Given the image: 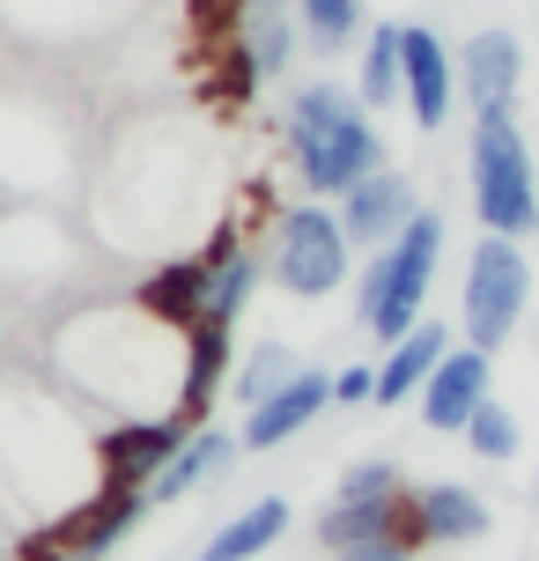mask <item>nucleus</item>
Masks as SVG:
<instances>
[{
  "mask_svg": "<svg viewBox=\"0 0 539 561\" xmlns=\"http://www.w3.org/2000/svg\"><path fill=\"white\" fill-rule=\"evenodd\" d=\"M466 193H473L481 229H495V237H532L539 229V170H532L517 112L473 118V134H466Z\"/></svg>",
  "mask_w": 539,
  "mask_h": 561,
  "instance_id": "20e7f679",
  "label": "nucleus"
},
{
  "mask_svg": "<svg viewBox=\"0 0 539 561\" xmlns=\"http://www.w3.org/2000/svg\"><path fill=\"white\" fill-rule=\"evenodd\" d=\"M237 325H215V318H199V325H185V385H177V421H207V407L222 399L229 385V355H237Z\"/></svg>",
  "mask_w": 539,
  "mask_h": 561,
  "instance_id": "a211bd4d",
  "label": "nucleus"
},
{
  "mask_svg": "<svg viewBox=\"0 0 539 561\" xmlns=\"http://www.w3.org/2000/svg\"><path fill=\"white\" fill-rule=\"evenodd\" d=\"M296 30L311 59H347L369 37V0H296Z\"/></svg>",
  "mask_w": 539,
  "mask_h": 561,
  "instance_id": "5701e85b",
  "label": "nucleus"
},
{
  "mask_svg": "<svg viewBox=\"0 0 539 561\" xmlns=\"http://www.w3.org/2000/svg\"><path fill=\"white\" fill-rule=\"evenodd\" d=\"M199 252H207V318H215V325H237V318L252 310L259 280H266V244H252V237H237V229L222 222Z\"/></svg>",
  "mask_w": 539,
  "mask_h": 561,
  "instance_id": "dca6fc26",
  "label": "nucleus"
},
{
  "mask_svg": "<svg viewBox=\"0 0 539 561\" xmlns=\"http://www.w3.org/2000/svg\"><path fill=\"white\" fill-rule=\"evenodd\" d=\"M325 407H333V369H296L274 399L244 407V428H237V436H244V450H282V444H296Z\"/></svg>",
  "mask_w": 539,
  "mask_h": 561,
  "instance_id": "2eb2a0df",
  "label": "nucleus"
},
{
  "mask_svg": "<svg viewBox=\"0 0 539 561\" xmlns=\"http://www.w3.org/2000/svg\"><path fill=\"white\" fill-rule=\"evenodd\" d=\"M252 8H296V0H237V15H252Z\"/></svg>",
  "mask_w": 539,
  "mask_h": 561,
  "instance_id": "c85d7f7f",
  "label": "nucleus"
},
{
  "mask_svg": "<svg viewBox=\"0 0 539 561\" xmlns=\"http://www.w3.org/2000/svg\"><path fill=\"white\" fill-rule=\"evenodd\" d=\"M488 503L458 480H436V488H414V533L422 547H466V539H488Z\"/></svg>",
  "mask_w": 539,
  "mask_h": 561,
  "instance_id": "412c9836",
  "label": "nucleus"
},
{
  "mask_svg": "<svg viewBox=\"0 0 539 561\" xmlns=\"http://www.w3.org/2000/svg\"><path fill=\"white\" fill-rule=\"evenodd\" d=\"M193 436V421L177 414H118L96 428V458H104V488H148Z\"/></svg>",
  "mask_w": 539,
  "mask_h": 561,
  "instance_id": "1a4fd4ad",
  "label": "nucleus"
},
{
  "mask_svg": "<svg viewBox=\"0 0 539 561\" xmlns=\"http://www.w3.org/2000/svg\"><path fill=\"white\" fill-rule=\"evenodd\" d=\"M282 148L288 170L311 199H341L347 185H363L369 170H385V134H377V112L333 75H311V82H288L282 96Z\"/></svg>",
  "mask_w": 539,
  "mask_h": 561,
  "instance_id": "f03ea898",
  "label": "nucleus"
},
{
  "mask_svg": "<svg viewBox=\"0 0 539 561\" xmlns=\"http://www.w3.org/2000/svg\"><path fill=\"white\" fill-rule=\"evenodd\" d=\"M355 96L369 112L406 104V67H399V23H369V37L355 45Z\"/></svg>",
  "mask_w": 539,
  "mask_h": 561,
  "instance_id": "b1692460",
  "label": "nucleus"
},
{
  "mask_svg": "<svg viewBox=\"0 0 539 561\" xmlns=\"http://www.w3.org/2000/svg\"><path fill=\"white\" fill-rule=\"evenodd\" d=\"M296 369H303V363H296L288 340H259V347H244V363L229 369V399H237V407H259V399L282 392Z\"/></svg>",
  "mask_w": 539,
  "mask_h": 561,
  "instance_id": "393cba45",
  "label": "nucleus"
},
{
  "mask_svg": "<svg viewBox=\"0 0 539 561\" xmlns=\"http://www.w3.org/2000/svg\"><path fill=\"white\" fill-rule=\"evenodd\" d=\"M148 510H156L148 488H96L74 517H59V525H53V547L67 561H104L118 539H134V525H141Z\"/></svg>",
  "mask_w": 539,
  "mask_h": 561,
  "instance_id": "ddd939ff",
  "label": "nucleus"
},
{
  "mask_svg": "<svg viewBox=\"0 0 539 561\" xmlns=\"http://www.w3.org/2000/svg\"><path fill=\"white\" fill-rule=\"evenodd\" d=\"M517 444H525V428H517V414L503 407V399H488L481 414L466 421V450H473V458H488V466H511Z\"/></svg>",
  "mask_w": 539,
  "mask_h": 561,
  "instance_id": "a878e982",
  "label": "nucleus"
},
{
  "mask_svg": "<svg viewBox=\"0 0 539 561\" xmlns=\"http://www.w3.org/2000/svg\"><path fill=\"white\" fill-rule=\"evenodd\" d=\"M399 67H406V118L422 134H444L458 112V53L428 23H399Z\"/></svg>",
  "mask_w": 539,
  "mask_h": 561,
  "instance_id": "9d476101",
  "label": "nucleus"
},
{
  "mask_svg": "<svg viewBox=\"0 0 539 561\" xmlns=\"http://www.w3.org/2000/svg\"><path fill=\"white\" fill-rule=\"evenodd\" d=\"M303 59V30H296V8H252L229 23V96H252V89H274L296 75Z\"/></svg>",
  "mask_w": 539,
  "mask_h": 561,
  "instance_id": "6e6552de",
  "label": "nucleus"
},
{
  "mask_svg": "<svg viewBox=\"0 0 539 561\" xmlns=\"http://www.w3.org/2000/svg\"><path fill=\"white\" fill-rule=\"evenodd\" d=\"M444 355H451V325H444V318H422L406 340H392L385 363H377V407H406V399H422V385L436 377Z\"/></svg>",
  "mask_w": 539,
  "mask_h": 561,
  "instance_id": "6ab92c4d",
  "label": "nucleus"
},
{
  "mask_svg": "<svg viewBox=\"0 0 539 561\" xmlns=\"http://www.w3.org/2000/svg\"><path fill=\"white\" fill-rule=\"evenodd\" d=\"M392 525H414V488H406V473H399L392 458H363V466L341 473L333 503L318 510V547L347 554V547L392 533Z\"/></svg>",
  "mask_w": 539,
  "mask_h": 561,
  "instance_id": "0eeeda50",
  "label": "nucleus"
},
{
  "mask_svg": "<svg viewBox=\"0 0 539 561\" xmlns=\"http://www.w3.org/2000/svg\"><path fill=\"white\" fill-rule=\"evenodd\" d=\"M436 266H444V215H436V207H422V215L399 229L392 244H377V252H369V266L355 274V325H363L377 347L406 340L428 318Z\"/></svg>",
  "mask_w": 539,
  "mask_h": 561,
  "instance_id": "7ed1b4c3",
  "label": "nucleus"
},
{
  "mask_svg": "<svg viewBox=\"0 0 539 561\" xmlns=\"http://www.w3.org/2000/svg\"><path fill=\"white\" fill-rule=\"evenodd\" d=\"M237 450H244V436H229V428H207V421H199L193 436L177 444L171 466L148 480V495H156V503H185L193 488H207V480H222L229 466H237Z\"/></svg>",
  "mask_w": 539,
  "mask_h": 561,
  "instance_id": "aec40b11",
  "label": "nucleus"
},
{
  "mask_svg": "<svg viewBox=\"0 0 539 561\" xmlns=\"http://www.w3.org/2000/svg\"><path fill=\"white\" fill-rule=\"evenodd\" d=\"M282 533H288V495H259V503H244L229 525H215V539H207L193 561H259Z\"/></svg>",
  "mask_w": 539,
  "mask_h": 561,
  "instance_id": "4be33fe9",
  "label": "nucleus"
},
{
  "mask_svg": "<svg viewBox=\"0 0 539 561\" xmlns=\"http://www.w3.org/2000/svg\"><path fill=\"white\" fill-rule=\"evenodd\" d=\"M134 304L156 310L163 325H199L207 318V252H177V259H156L141 280H134Z\"/></svg>",
  "mask_w": 539,
  "mask_h": 561,
  "instance_id": "f3484780",
  "label": "nucleus"
},
{
  "mask_svg": "<svg viewBox=\"0 0 539 561\" xmlns=\"http://www.w3.org/2000/svg\"><path fill=\"white\" fill-rule=\"evenodd\" d=\"M53 369L67 377V392L104 399L112 421L118 414H177L171 385H185V333L163 325L141 304H96L59 325Z\"/></svg>",
  "mask_w": 539,
  "mask_h": 561,
  "instance_id": "f257e3e1",
  "label": "nucleus"
},
{
  "mask_svg": "<svg viewBox=\"0 0 539 561\" xmlns=\"http://www.w3.org/2000/svg\"><path fill=\"white\" fill-rule=\"evenodd\" d=\"M333 207H341V229L355 237V252H377V244H392L399 229L422 215V199H414V178H406V170H392V163L369 170L363 185H347Z\"/></svg>",
  "mask_w": 539,
  "mask_h": 561,
  "instance_id": "4468645a",
  "label": "nucleus"
},
{
  "mask_svg": "<svg viewBox=\"0 0 539 561\" xmlns=\"http://www.w3.org/2000/svg\"><path fill=\"white\" fill-rule=\"evenodd\" d=\"M333 407H377V363L333 369Z\"/></svg>",
  "mask_w": 539,
  "mask_h": 561,
  "instance_id": "cd10ccee",
  "label": "nucleus"
},
{
  "mask_svg": "<svg viewBox=\"0 0 539 561\" xmlns=\"http://www.w3.org/2000/svg\"><path fill=\"white\" fill-rule=\"evenodd\" d=\"M532 310V266H525V237H495L481 229V244L466 252V280H458V325L473 347H503Z\"/></svg>",
  "mask_w": 539,
  "mask_h": 561,
  "instance_id": "423d86ee",
  "label": "nucleus"
},
{
  "mask_svg": "<svg viewBox=\"0 0 539 561\" xmlns=\"http://www.w3.org/2000/svg\"><path fill=\"white\" fill-rule=\"evenodd\" d=\"M488 399H495V355L473 347V340H451V355L436 363V377L422 385V421L436 436H466V421L481 414Z\"/></svg>",
  "mask_w": 539,
  "mask_h": 561,
  "instance_id": "9b49d317",
  "label": "nucleus"
},
{
  "mask_svg": "<svg viewBox=\"0 0 539 561\" xmlns=\"http://www.w3.org/2000/svg\"><path fill=\"white\" fill-rule=\"evenodd\" d=\"M347 259H355V237L341 229V207H325V199H296L266 222V280L296 304L341 296Z\"/></svg>",
  "mask_w": 539,
  "mask_h": 561,
  "instance_id": "39448f33",
  "label": "nucleus"
},
{
  "mask_svg": "<svg viewBox=\"0 0 539 561\" xmlns=\"http://www.w3.org/2000/svg\"><path fill=\"white\" fill-rule=\"evenodd\" d=\"M517 89H525V45L517 30H473L466 53H458V96L466 112H517Z\"/></svg>",
  "mask_w": 539,
  "mask_h": 561,
  "instance_id": "f8f14e48",
  "label": "nucleus"
},
{
  "mask_svg": "<svg viewBox=\"0 0 539 561\" xmlns=\"http://www.w3.org/2000/svg\"><path fill=\"white\" fill-rule=\"evenodd\" d=\"M414 554H422V533H414V525H392V533L363 539V547H347V554H333V561H414Z\"/></svg>",
  "mask_w": 539,
  "mask_h": 561,
  "instance_id": "bb28decb",
  "label": "nucleus"
}]
</instances>
